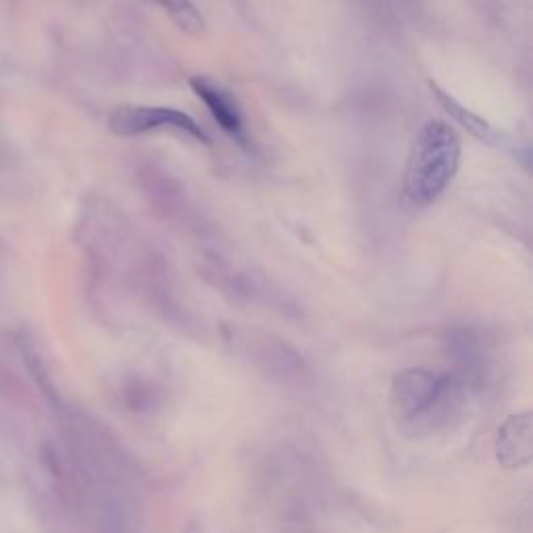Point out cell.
<instances>
[{
	"label": "cell",
	"instance_id": "obj_6",
	"mask_svg": "<svg viewBox=\"0 0 533 533\" xmlns=\"http://www.w3.org/2000/svg\"><path fill=\"white\" fill-rule=\"evenodd\" d=\"M192 92L205 103L211 117L217 121L219 128L236 140L242 148H248V132L246 121L238 100L230 90H225L221 84L205 78V75H196L190 80Z\"/></svg>",
	"mask_w": 533,
	"mask_h": 533
},
{
	"label": "cell",
	"instance_id": "obj_1",
	"mask_svg": "<svg viewBox=\"0 0 533 533\" xmlns=\"http://www.w3.org/2000/svg\"><path fill=\"white\" fill-rule=\"evenodd\" d=\"M471 394L454 375L413 367L394 377L390 402L404 427L434 434L463 419Z\"/></svg>",
	"mask_w": 533,
	"mask_h": 533
},
{
	"label": "cell",
	"instance_id": "obj_9",
	"mask_svg": "<svg viewBox=\"0 0 533 533\" xmlns=\"http://www.w3.org/2000/svg\"><path fill=\"white\" fill-rule=\"evenodd\" d=\"M165 396L161 388L155 382H148V379L132 377L125 382L123 392H121V402L128 406V411L132 413H155L161 409Z\"/></svg>",
	"mask_w": 533,
	"mask_h": 533
},
{
	"label": "cell",
	"instance_id": "obj_4",
	"mask_svg": "<svg viewBox=\"0 0 533 533\" xmlns=\"http://www.w3.org/2000/svg\"><path fill=\"white\" fill-rule=\"evenodd\" d=\"M109 130L119 138H136L157 132H180L200 144H211L209 134L184 111L152 105H119L109 113Z\"/></svg>",
	"mask_w": 533,
	"mask_h": 533
},
{
	"label": "cell",
	"instance_id": "obj_5",
	"mask_svg": "<svg viewBox=\"0 0 533 533\" xmlns=\"http://www.w3.org/2000/svg\"><path fill=\"white\" fill-rule=\"evenodd\" d=\"M446 352L456 367L452 373L471 390H486L494 379V359L488 344L473 327H456L446 336Z\"/></svg>",
	"mask_w": 533,
	"mask_h": 533
},
{
	"label": "cell",
	"instance_id": "obj_2",
	"mask_svg": "<svg viewBox=\"0 0 533 533\" xmlns=\"http://www.w3.org/2000/svg\"><path fill=\"white\" fill-rule=\"evenodd\" d=\"M463 142L444 119H427L411 144L402 173V198L411 209H427L444 196L461 167Z\"/></svg>",
	"mask_w": 533,
	"mask_h": 533
},
{
	"label": "cell",
	"instance_id": "obj_3",
	"mask_svg": "<svg viewBox=\"0 0 533 533\" xmlns=\"http://www.w3.org/2000/svg\"><path fill=\"white\" fill-rule=\"evenodd\" d=\"M230 340L238 352H242L252 365L273 382L288 388L311 386L313 373L309 363L286 340L261 332H244V329H234Z\"/></svg>",
	"mask_w": 533,
	"mask_h": 533
},
{
	"label": "cell",
	"instance_id": "obj_8",
	"mask_svg": "<svg viewBox=\"0 0 533 533\" xmlns=\"http://www.w3.org/2000/svg\"><path fill=\"white\" fill-rule=\"evenodd\" d=\"M498 461L504 467H523L531 461V417L513 415L498 431Z\"/></svg>",
	"mask_w": 533,
	"mask_h": 533
},
{
	"label": "cell",
	"instance_id": "obj_7",
	"mask_svg": "<svg viewBox=\"0 0 533 533\" xmlns=\"http://www.w3.org/2000/svg\"><path fill=\"white\" fill-rule=\"evenodd\" d=\"M429 88H431V92H434V96L438 98V103L444 107V111L456 123H459L463 130H467L473 138H477L479 142H484V144H490V146H498V148L511 144L504 132H500L498 128H494V125L488 119H484L481 115L473 113L465 105H461L459 100H456L454 96H450V92H446L444 88H440L436 82H429Z\"/></svg>",
	"mask_w": 533,
	"mask_h": 533
},
{
	"label": "cell",
	"instance_id": "obj_10",
	"mask_svg": "<svg viewBox=\"0 0 533 533\" xmlns=\"http://www.w3.org/2000/svg\"><path fill=\"white\" fill-rule=\"evenodd\" d=\"M161 11H165L171 21L188 36H202L207 30V21L198 11L192 0H152Z\"/></svg>",
	"mask_w": 533,
	"mask_h": 533
}]
</instances>
